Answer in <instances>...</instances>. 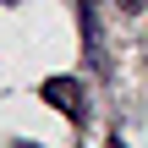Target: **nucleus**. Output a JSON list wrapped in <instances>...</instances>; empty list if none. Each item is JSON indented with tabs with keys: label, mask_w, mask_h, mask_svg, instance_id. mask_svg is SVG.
Returning a JSON list of instances; mask_svg holds the SVG:
<instances>
[{
	"label": "nucleus",
	"mask_w": 148,
	"mask_h": 148,
	"mask_svg": "<svg viewBox=\"0 0 148 148\" xmlns=\"http://www.w3.org/2000/svg\"><path fill=\"white\" fill-rule=\"evenodd\" d=\"M44 99H49L60 115L82 121V82H77V77H49V82H44Z\"/></svg>",
	"instance_id": "obj_1"
},
{
	"label": "nucleus",
	"mask_w": 148,
	"mask_h": 148,
	"mask_svg": "<svg viewBox=\"0 0 148 148\" xmlns=\"http://www.w3.org/2000/svg\"><path fill=\"white\" fill-rule=\"evenodd\" d=\"M77 11H82V44H88V60H93V66H104V44H99V16H93V0H77Z\"/></svg>",
	"instance_id": "obj_2"
}]
</instances>
